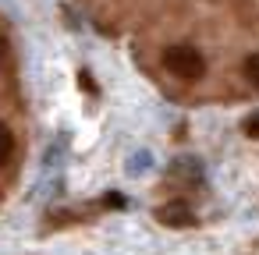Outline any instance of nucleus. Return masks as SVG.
Here are the masks:
<instances>
[{
  "mask_svg": "<svg viewBox=\"0 0 259 255\" xmlns=\"http://www.w3.org/2000/svg\"><path fill=\"white\" fill-rule=\"evenodd\" d=\"M163 68L181 82H195V78H202L206 61L195 46H170V50H163Z\"/></svg>",
  "mask_w": 259,
  "mask_h": 255,
  "instance_id": "obj_1",
  "label": "nucleus"
},
{
  "mask_svg": "<svg viewBox=\"0 0 259 255\" xmlns=\"http://www.w3.org/2000/svg\"><path fill=\"white\" fill-rule=\"evenodd\" d=\"M160 220H163L167 227H192V223H195V216H192V209H188L185 202H167V206L160 209Z\"/></svg>",
  "mask_w": 259,
  "mask_h": 255,
  "instance_id": "obj_2",
  "label": "nucleus"
},
{
  "mask_svg": "<svg viewBox=\"0 0 259 255\" xmlns=\"http://www.w3.org/2000/svg\"><path fill=\"white\" fill-rule=\"evenodd\" d=\"M11 152H15V138H11V131L4 124H0V163H8Z\"/></svg>",
  "mask_w": 259,
  "mask_h": 255,
  "instance_id": "obj_3",
  "label": "nucleus"
},
{
  "mask_svg": "<svg viewBox=\"0 0 259 255\" xmlns=\"http://www.w3.org/2000/svg\"><path fill=\"white\" fill-rule=\"evenodd\" d=\"M245 78H248L252 85H259V54H252V57L245 61Z\"/></svg>",
  "mask_w": 259,
  "mask_h": 255,
  "instance_id": "obj_4",
  "label": "nucleus"
},
{
  "mask_svg": "<svg viewBox=\"0 0 259 255\" xmlns=\"http://www.w3.org/2000/svg\"><path fill=\"white\" fill-rule=\"evenodd\" d=\"M241 128H245V135H248V138H259V114H252Z\"/></svg>",
  "mask_w": 259,
  "mask_h": 255,
  "instance_id": "obj_5",
  "label": "nucleus"
},
{
  "mask_svg": "<svg viewBox=\"0 0 259 255\" xmlns=\"http://www.w3.org/2000/svg\"><path fill=\"white\" fill-rule=\"evenodd\" d=\"M107 206H114V209H121V206H124V198H121V195L114 191V195H107Z\"/></svg>",
  "mask_w": 259,
  "mask_h": 255,
  "instance_id": "obj_6",
  "label": "nucleus"
},
{
  "mask_svg": "<svg viewBox=\"0 0 259 255\" xmlns=\"http://www.w3.org/2000/svg\"><path fill=\"white\" fill-rule=\"evenodd\" d=\"M8 54V43H4V36H0V57H4Z\"/></svg>",
  "mask_w": 259,
  "mask_h": 255,
  "instance_id": "obj_7",
  "label": "nucleus"
}]
</instances>
